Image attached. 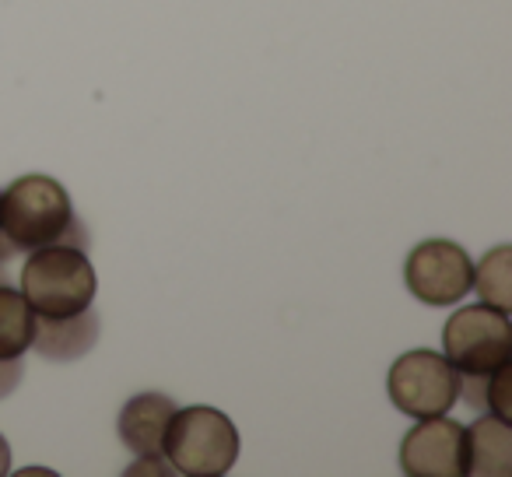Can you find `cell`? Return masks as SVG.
I'll return each instance as SVG.
<instances>
[{
    "label": "cell",
    "mask_w": 512,
    "mask_h": 477,
    "mask_svg": "<svg viewBox=\"0 0 512 477\" xmlns=\"http://www.w3.org/2000/svg\"><path fill=\"white\" fill-rule=\"evenodd\" d=\"M32 334H36L32 306L8 281H0V358H25V351H32Z\"/></svg>",
    "instance_id": "cell-11"
},
{
    "label": "cell",
    "mask_w": 512,
    "mask_h": 477,
    "mask_svg": "<svg viewBox=\"0 0 512 477\" xmlns=\"http://www.w3.org/2000/svg\"><path fill=\"white\" fill-rule=\"evenodd\" d=\"M102 323L95 309L74 316H60V320H46L36 316V334H32V348L36 355L50 358V362H78L99 344Z\"/></svg>",
    "instance_id": "cell-9"
},
{
    "label": "cell",
    "mask_w": 512,
    "mask_h": 477,
    "mask_svg": "<svg viewBox=\"0 0 512 477\" xmlns=\"http://www.w3.org/2000/svg\"><path fill=\"white\" fill-rule=\"evenodd\" d=\"M8 470H11V446H8V439L0 435V477L8 474Z\"/></svg>",
    "instance_id": "cell-15"
},
{
    "label": "cell",
    "mask_w": 512,
    "mask_h": 477,
    "mask_svg": "<svg viewBox=\"0 0 512 477\" xmlns=\"http://www.w3.org/2000/svg\"><path fill=\"white\" fill-rule=\"evenodd\" d=\"M0 235L15 253H32L43 246H78L88 250V228L74 214L71 193L53 176H18L0 193Z\"/></svg>",
    "instance_id": "cell-1"
},
{
    "label": "cell",
    "mask_w": 512,
    "mask_h": 477,
    "mask_svg": "<svg viewBox=\"0 0 512 477\" xmlns=\"http://www.w3.org/2000/svg\"><path fill=\"white\" fill-rule=\"evenodd\" d=\"M470 292L481 295L484 306L509 313L512 309V250L509 246H495V250L484 253L481 264H474V285H470Z\"/></svg>",
    "instance_id": "cell-12"
},
{
    "label": "cell",
    "mask_w": 512,
    "mask_h": 477,
    "mask_svg": "<svg viewBox=\"0 0 512 477\" xmlns=\"http://www.w3.org/2000/svg\"><path fill=\"white\" fill-rule=\"evenodd\" d=\"M25 376V358H0V400L18 390Z\"/></svg>",
    "instance_id": "cell-14"
},
{
    "label": "cell",
    "mask_w": 512,
    "mask_h": 477,
    "mask_svg": "<svg viewBox=\"0 0 512 477\" xmlns=\"http://www.w3.org/2000/svg\"><path fill=\"white\" fill-rule=\"evenodd\" d=\"M162 460L186 477H221L239 460V428L218 407H176L165 428Z\"/></svg>",
    "instance_id": "cell-2"
},
{
    "label": "cell",
    "mask_w": 512,
    "mask_h": 477,
    "mask_svg": "<svg viewBox=\"0 0 512 477\" xmlns=\"http://www.w3.org/2000/svg\"><path fill=\"white\" fill-rule=\"evenodd\" d=\"M484 411L498 414V418H512V362L495 369L484 383Z\"/></svg>",
    "instance_id": "cell-13"
},
{
    "label": "cell",
    "mask_w": 512,
    "mask_h": 477,
    "mask_svg": "<svg viewBox=\"0 0 512 477\" xmlns=\"http://www.w3.org/2000/svg\"><path fill=\"white\" fill-rule=\"evenodd\" d=\"M400 470L407 477H463L467 449L463 425L446 414L418 418V425L400 439Z\"/></svg>",
    "instance_id": "cell-7"
},
{
    "label": "cell",
    "mask_w": 512,
    "mask_h": 477,
    "mask_svg": "<svg viewBox=\"0 0 512 477\" xmlns=\"http://www.w3.org/2000/svg\"><path fill=\"white\" fill-rule=\"evenodd\" d=\"M467 474L505 477L512 474V425L498 414L484 411L470 428H463Z\"/></svg>",
    "instance_id": "cell-10"
},
{
    "label": "cell",
    "mask_w": 512,
    "mask_h": 477,
    "mask_svg": "<svg viewBox=\"0 0 512 477\" xmlns=\"http://www.w3.org/2000/svg\"><path fill=\"white\" fill-rule=\"evenodd\" d=\"M442 348L460 376L488 379L495 369L512 362L509 313L484 306V302L456 309L442 330Z\"/></svg>",
    "instance_id": "cell-4"
},
{
    "label": "cell",
    "mask_w": 512,
    "mask_h": 477,
    "mask_svg": "<svg viewBox=\"0 0 512 477\" xmlns=\"http://www.w3.org/2000/svg\"><path fill=\"white\" fill-rule=\"evenodd\" d=\"M404 285L425 306H456L474 285V260L453 239H425L407 253Z\"/></svg>",
    "instance_id": "cell-6"
},
{
    "label": "cell",
    "mask_w": 512,
    "mask_h": 477,
    "mask_svg": "<svg viewBox=\"0 0 512 477\" xmlns=\"http://www.w3.org/2000/svg\"><path fill=\"white\" fill-rule=\"evenodd\" d=\"M99 278L85 250L78 246H43L32 250L22 267V295L36 316L60 320L92 309Z\"/></svg>",
    "instance_id": "cell-3"
},
{
    "label": "cell",
    "mask_w": 512,
    "mask_h": 477,
    "mask_svg": "<svg viewBox=\"0 0 512 477\" xmlns=\"http://www.w3.org/2000/svg\"><path fill=\"white\" fill-rule=\"evenodd\" d=\"M172 414H176V400L165 397V393H137L123 404L120 421H116V432L120 442L137 456V460H162V442L165 428H169Z\"/></svg>",
    "instance_id": "cell-8"
},
{
    "label": "cell",
    "mask_w": 512,
    "mask_h": 477,
    "mask_svg": "<svg viewBox=\"0 0 512 477\" xmlns=\"http://www.w3.org/2000/svg\"><path fill=\"white\" fill-rule=\"evenodd\" d=\"M386 390L400 414L414 421L435 418V414H449L460 400V372L439 351L414 348L393 362Z\"/></svg>",
    "instance_id": "cell-5"
}]
</instances>
